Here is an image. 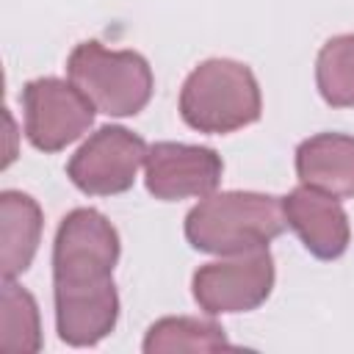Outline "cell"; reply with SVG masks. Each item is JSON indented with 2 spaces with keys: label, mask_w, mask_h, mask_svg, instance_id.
I'll list each match as a JSON object with an SVG mask.
<instances>
[{
  "label": "cell",
  "mask_w": 354,
  "mask_h": 354,
  "mask_svg": "<svg viewBox=\"0 0 354 354\" xmlns=\"http://www.w3.org/2000/svg\"><path fill=\"white\" fill-rule=\"evenodd\" d=\"M296 171L304 185L332 196H354V138L321 133L296 152Z\"/></svg>",
  "instance_id": "10"
},
{
  "label": "cell",
  "mask_w": 354,
  "mask_h": 354,
  "mask_svg": "<svg viewBox=\"0 0 354 354\" xmlns=\"http://www.w3.org/2000/svg\"><path fill=\"white\" fill-rule=\"evenodd\" d=\"M119 241L97 210H75L55 238V307L58 335L72 346H91L116 324V290L111 282Z\"/></svg>",
  "instance_id": "1"
},
{
  "label": "cell",
  "mask_w": 354,
  "mask_h": 354,
  "mask_svg": "<svg viewBox=\"0 0 354 354\" xmlns=\"http://www.w3.org/2000/svg\"><path fill=\"white\" fill-rule=\"evenodd\" d=\"M282 210L285 221L299 232V238L315 257L335 260L346 252L348 224L343 207L337 205V196L304 185L282 199Z\"/></svg>",
  "instance_id": "9"
},
{
  "label": "cell",
  "mask_w": 354,
  "mask_h": 354,
  "mask_svg": "<svg viewBox=\"0 0 354 354\" xmlns=\"http://www.w3.org/2000/svg\"><path fill=\"white\" fill-rule=\"evenodd\" d=\"M185 124L199 133H230L260 116V91L249 66L213 58L191 72L180 94Z\"/></svg>",
  "instance_id": "3"
},
{
  "label": "cell",
  "mask_w": 354,
  "mask_h": 354,
  "mask_svg": "<svg viewBox=\"0 0 354 354\" xmlns=\"http://www.w3.org/2000/svg\"><path fill=\"white\" fill-rule=\"evenodd\" d=\"M17 207L11 194H3V277L11 279L19 271H25L30 266V257L36 252V241H39V207L36 202L28 205L22 224H17Z\"/></svg>",
  "instance_id": "11"
},
{
  "label": "cell",
  "mask_w": 354,
  "mask_h": 354,
  "mask_svg": "<svg viewBox=\"0 0 354 354\" xmlns=\"http://www.w3.org/2000/svg\"><path fill=\"white\" fill-rule=\"evenodd\" d=\"M147 188L158 199L205 196L218 185L221 158L207 147L155 144L147 152Z\"/></svg>",
  "instance_id": "8"
},
{
  "label": "cell",
  "mask_w": 354,
  "mask_h": 354,
  "mask_svg": "<svg viewBox=\"0 0 354 354\" xmlns=\"http://www.w3.org/2000/svg\"><path fill=\"white\" fill-rule=\"evenodd\" d=\"M72 86H77L97 111L108 116L138 113L152 94L149 64L133 50H105L100 41H83L66 61Z\"/></svg>",
  "instance_id": "4"
},
{
  "label": "cell",
  "mask_w": 354,
  "mask_h": 354,
  "mask_svg": "<svg viewBox=\"0 0 354 354\" xmlns=\"http://www.w3.org/2000/svg\"><path fill=\"white\" fill-rule=\"evenodd\" d=\"M285 224L282 199L232 191L199 202L185 218V235L194 249L235 254L263 249Z\"/></svg>",
  "instance_id": "2"
},
{
  "label": "cell",
  "mask_w": 354,
  "mask_h": 354,
  "mask_svg": "<svg viewBox=\"0 0 354 354\" xmlns=\"http://www.w3.org/2000/svg\"><path fill=\"white\" fill-rule=\"evenodd\" d=\"M25 136L36 149L58 152L75 141L94 119L91 100L77 88L55 77L30 80L22 91Z\"/></svg>",
  "instance_id": "5"
},
{
  "label": "cell",
  "mask_w": 354,
  "mask_h": 354,
  "mask_svg": "<svg viewBox=\"0 0 354 354\" xmlns=\"http://www.w3.org/2000/svg\"><path fill=\"white\" fill-rule=\"evenodd\" d=\"M274 282L268 249H252L232 263H210L194 274V296L207 313H241L257 307Z\"/></svg>",
  "instance_id": "7"
},
{
  "label": "cell",
  "mask_w": 354,
  "mask_h": 354,
  "mask_svg": "<svg viewBox=\"0 0 354 354\" xmlns=\"http://www.w3.org/2000/svg\"><path fill=\"white\" fill-rule=\"evenodd\" d=\"M318 88L329 105H354V36L326 41L318 55Z\"/></svg>",
  "instance_id": "12"
},
{
  "label": "cell",
  "mask_w": 354,
  "mask_h": 354,
  "mask_svg": "<svg viewBox=\"0 0 354 354\" xmlns=\"http://www.w3.org/2000/svg\"><path fill=\"white\" fill-rule=\"evenodd\" d=\"M147 144L124 127H100L69 160L66 171L83 194H122L147 160Z\"/></svg>",
  "instance_id": "6"
}]
</instances>
